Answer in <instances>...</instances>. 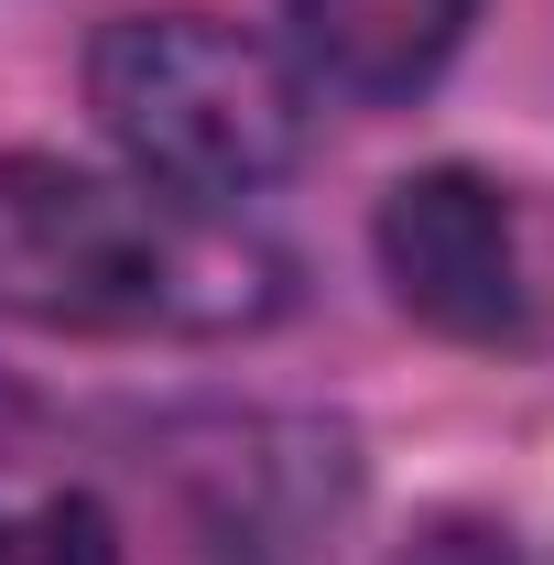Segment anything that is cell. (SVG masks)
<instances>
[{
  "label": "cell",
  "instance_id": "cell-2",
  "mask_svg": "<svg viewBox=\"0 0 554 565\" xmlns=\"http://www.w3.org/2000/svg\"><path fill=\"white\" fill-rule=\"evenodd\" d=\"M87 109L163 196H262L305 163V76L228 11H131L87 44Z\"/></svg>",
  "mask_w": 554,
  "mask_h": 565
},
{
  "label": "cell",
  "instance_id": "cell-3",
  "mask_svg": "<svg viewBox=\"0 0 554 565\" xmlns=\"http://www.w3.org/2000/svg\"><path fill=\"white\" fill-rule=\"evenodd\" d=\"M381 282L403 294V316H424L435 338H522L533 327V273H522V217L479 163H424L403 174L381 217H370Z\"/></svg>",
  "mask_w": 554,
  "mask_h": 565
},
{
  "label": "cell",
  "instance_id": "cell-6",
  "mask_svg": "<svg viewBox=\"0 0 554 565\" xmlns=\"http://www.w3.org/2000/svg\"><path fill=\"white\" fill-rule=\"evenodd\" d=\"M0 565H120V522L87 490L0 500Z\"/></svg>",
  "mask_w": 554,
  "mask_h": 565
},
{
  "label": "cell",
  "instance_id": "cell-5",
  "mask_svg": "<svg viewBox=\"0 0 554 565\" xmlns=\"http://www.w3.org/2000/svg\"><path fill=\"white\" fill-rule=\"evenodd\" d=\"M305 66L348 87V98H414L446 76V55L468 44L479 0H283Z\"/></svg>",
  "mask_w": 554,
  "mask_h": 565
},
{
  "label": "cell",
  "instance_id": "cell-7",
  "mask_svg": "<svg viewBox=\"0 0 554 565\" xmlns=\"http://www.w3.org/2000/svg\"><path fill=\"white\" fill-rule=\"evenodd\" d=\"M392 565H533V555H522L511 522H489V511H435V522H414V544Z\"/></svg>",
  "mask_w": 554,
  "mask_h": 565
},
{
  "label": "cell",
  "instance_id": "cell-1",
  "mask_svg": "<svg viewBox=\"0 0 554 565\" xmlns=\"http://www.w3.org/2000/svg\"><path fill=\"white\" fill-rule=\"evenodd\" d=\"M294 273L239 217L109 185L66 152H0V316L76 338H251Z\"/></svg>",
  "mask_w": 554,
  "mask_h": 565
},
{
  "label": "cell",
  "instance_id": "cell-4",
  "mask_svg": "<svg viewBox=\"0 0 554 565\" xmlns=\"http://www.w3.org/2000/svg\"><path fill=\"white\" fill-rule=\"evenodd\" d=\"M348 479V435L327 424H228L196 468V565H327Z\"/></svg>",
  "mask_w": 554,
  "mask_h": 565
}]
</instances>
